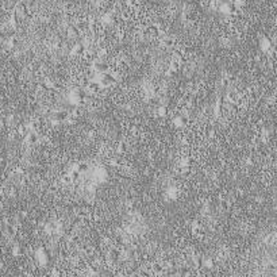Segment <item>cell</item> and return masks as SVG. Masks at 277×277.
Here are the masks:
<instances>
[{"mask_svg": "<svg viewBox=\"0 0 277 277\" xmlns=\"http://www.w3.org/2000/svg\"><path fill=\"white\" fill-rule=\"evenodd\" d=\"M261 49L264 51H268L272 49V42L269 38H266V36H262L261 38Z\"/></svg>", "mask_w": 277, "mask_h": 277, "instance_id": "1", "label": "cell"}, {"mask_svg": "<svg viewBox=\"0 0 277 277\" xmlns=\"http://www.w3.org/2000/svg\"><path fill=\"white\" fill-rule=\"evenodd\" d=\"M100 83L103 84V85H108V84H112V83H115V79L111 76V75H108V73H105V75H103L101 76V79H100Z\"/></svg>", "mask_w": 277, "mask_h": 277, "instance_id": "2", "label": "cell"}]
</instances>
